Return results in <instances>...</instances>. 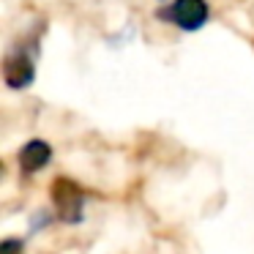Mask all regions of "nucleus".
I'll list each match as a JSON object with an SVG mask.
<instances>
[{"mask_svg":"<svg viewBox=\"0 0 254 254\" xmlns=\"http://www.w3.org/2000/svg\"><path fill=\"white\" fill-rule=\"evenodd\" d=\"M44 25L33 30V33L22 36L17 44L8 47V52L3 55V82L11 90H25L36 82V61H39L41 50V33Z\"/></svg>","mask_w":254,"mask_h":254,"instance_id":"1","label":"nucleus"},{"mask_svg":"<svg viewBox=\"0 0 254 254\" xmlns=\"http://www.w3.org/2000/svg\"><path fill=\"white\" fill-rule=\"evenodd\" d=\"M161 22L183 30V33H197L208 25L210 19V6L208 0H170L167 6L156 11Z\"/></svg>","mask_w":254,"mask_h":254,"instance_id":"2","label":"nucleus"},{"mask_svg":"<svg viewBox=\"0 0 254 254\" xmlns=\"http://www.w3.org/2000/svg\"><path fill=\"white\" fill-rule=\"evenodd\" d=\"M50 194H52L55 213L63 224H82L88 197H85V191L79 189V183H74L71 178H55Z\"/></svg>","mask_w":254,"mask_h":254,"instance_id":"3","label":"nucleus"},{"mask_svg":"<svg viewBox=\"0 0 254 254\" xmlns=\"http://www.w3.org/2000/svg\"><path fill=\"white\" fill-rule=\"evenodd\" d=\"M17 161H19L22 175H36V172H41L52 161V145L47 142V139H39V137L28 139V142L19 148Z\"/></svg>","mask_w":254,"mask_h":254,"instance_id":"4","label":"nucleus"},{"mask_svg":"<svg viewBox=\"0 0 254 254\" xmlns=\"http://www.w3.org/2000/svg\"><path fill=\"white\" fill-rule=\"evenodd\" d=\"M55 216H58V213H52V210H44V208L36 210L33 219H30V232H39L41 227H50V221L55 219Z\"/></svg>","mask_w":254,"mask_h":254,"instance_id":"5","label":"nucleus"},{"mask_svg":"<svg viewBox=\"0 0 254 254\" xmlns=\"http://www.w3.org/2000/svg\"><path fill=\"white\" fill-rule=\"evenodd\" d=\"M0 254H25L22 238H3L0 241Z\"/></svg>","mask_w":254,"mask_h":254,"instance_id":"6","label":"nucleus"}]
</instances>
